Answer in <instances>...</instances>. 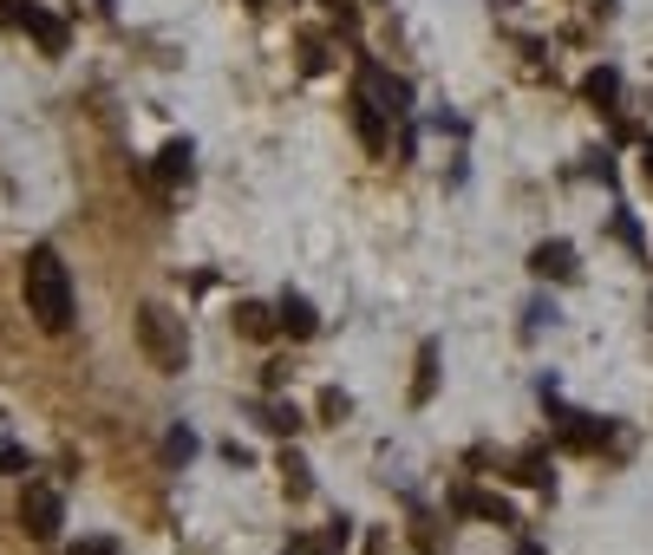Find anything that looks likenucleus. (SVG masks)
Here are the masks:
<instances>
[{
	"instance_id": "13",
	"label": "nucleus",
	"mask_w": 653,
	"mask_h": 555,
	"mask_svg": "<svg viewBox=\"0 0 653 555\" xmlns=\"http://www.w3.org/2000/svg\"><path fill=\"white\" fill-rule=\"evenodd\" d=\"M236 327H243L249 340H268V333H274V307H261V301H243V307H236Z\"/></svg>"
},
{
	"instance_id": "12",
	"label": "nucleus",
	"mask_w": 653,
	"mask_h": 555,
	"mask_svg": "<svg viewBox=\"0 0 653 555\" xmlns=\"http://www.w3.org/2000/svg\"><path fill=\"white\" fill-rule=\"evenodd\" d=\"M582 92H588L595 105H615V99H621V72H615V66H595V72L582 79Z\"/></svg>"
},
{
	"instance_id": "18",
	"label": "nucleus",
	"mask_w": 653,
	"mask_h": 555,
	"mask_svg": "<svg viewBox=\"0 0 653 555\" xmlns=\"http://www.w3.org/2000/svg\"><path fill=\"white\" fill-rule=\"evenodd\" d=\"M261 424H268V431H281V438H288V431H294V424H301V412H294V406H261Z\"/></svg>"
},
{
	"instance_id": "25",
	"label": "nucleus",
	"mask_w": 653,
	"mask_h": 555,
	"mask_svg": "<svg viewBox=\"0 0 653 555\" xmlns=\"http://www.w3.org/2000/svg\"><path fill=\"white\" fill-rule=\"evenodd\" d=\"M641 157H648V177H653V138H648V150H641Z\"/></svg>"
},
{
	"instance_id": "23",
	"label": "nucleus",
	"mask_w": 653,
	"mask_h": 555,
	"mask_svg": "<svg viewBox=\"0 0 653 555\" xmlns=\"http://www.w3.org/2000/svg\"><path fill=\"white\" fill-rule=\"evenodd\" d=\"M72 555H112V543H79Z\"/></svg>"
},
{
	"instance_id": "4",
	"label": "nucleus",
	"mask_w": 653,
	"mask_h": 555,
	"mask_svg": "<svg viewBox=\"0 0 653 555\" xmlns=\"http://www.w3.org/2000/svg\"><path fill=\"white\" fill-rule=\"evenodd\" d=\"M360 92H367V99H373L386 118H405V112H412V86H405V79H386L373 59L360 66Z\"/></svg>"
},
{
	"instance_id": "20",
	"label": "nucleus",
	"mask_w": 653,
	"mask_h": 555,
	"mask_svg": "<svg viewBox=\"0 0 653 555\" xmlns=\"http://www.w3.org/2000/svg\"><path fill=\"white\" fill-rule=\"evenodd\" d=\"M320 412H327V424H340V418L353 412V399H347V393H327V399H320Z\"/></svg>"
},
{
	"instance_id": "15",
	"label": "nucleus",
	"mask_w": 653,
	"mask_h": 555,
	"mask_svg": "<svg viewBox=\"0 0 653 555\" xmlns=\"http://www.w3.org/2000/svg\"><path fill=\"white\" fill-rule=\"evenodd\" d=\"M431 386H438V347L425 340V347H418V386H412V399L425 406V399H431Z\"/></svg>"
},
{
	"instance_id": "19",
	"label": "nucleus",
	"mask_w": 653,
	"mask_h": 555,
	"mask_svg": "<svg viewBox=\"0 0 653 555\" xmlns=\"http://www.w3.org/2000/svg\"><path fill=\"white\" fill-rule=\"evenodd\" d=\"M13 471H26V451L13 438H0V477H13Z\"/></svg>"
},
{
	"instance_id": "10",
	"label": "nucleus",
	"mask_w": 653,
	"mask_h": 555,
	"mask_svg": "<svg viewBox=\"0 0 653 555\" xmlns=\"http://www.w3.org/2000/svg\"><path fill=\"white\" fill-rule=\"evenodd\" d=\"M529 275L568 281V275H575V249H568V242H536V256H529Z\"/></svg>"
},
{
	"instance_id": "6",
	"label": "nucleus",
	"mask_w": 653,
	"mask_h": 555,
	"mask_svg": "<svg viewBox=\"0 0 653 555\" xmlns=\"http://www.w3.org/2000/svg\"><path fill=\"white\" fill-rule=\"evenodd\" d=\"M274 327H281L288 340H314L320 314H314V301H307V294H281V307H274Z\"/></svg>"
},
{
	"instance_id": "8",
	"label": "nucleus",
	"mask_w": 653,
	"mask_h": 555,
	"mask_svg": "<svg viewBox=\"0 0 653 555\" xmlns=\"http://www.w3.org/2000/svg\"><path fill=\"white\" fill-rule=\"evenodd\" d=\"M190 170H196V150H190V138H170L164 150H157V183H164V190L190 183Z\"/></svg>"
},
{
	"instance_id": "17",
	"label": "nucleus",
	"mask_w": 653,
	"mask_h": 555,
	"mask_svg": "<svg viewBox=\"0 0 653 555\" xmlns=\"http://www.w3.org/2000/svg\"><path fill=\"white\" fill-rule=\"evenodd\" d=\"M164 457H170V464H190V457H196V431H190V424H177V431L164 438Z\"/></svg>"
},
{
	"instance_id": "1",
	"label": "nucleus",
	"mask_w": 653,
	"mask_h": 555,
	"mask_svg": "<svg viewBox=\"0 0 653 555\" xmlns=\"http://www.w3.org/2000/svg\"><path fill=\"white\" fill-rule=\"evenodd\" d=\"M20 294H26V314L46 327V333H66L72 327V275L59 262V249H33L26 269H20Z\"/></svg>"
},
{
	"instance_id": "2",
	"label": "nucleus",
	"mask_w": 653,
	"mask_h": 555,
	"mask_svg": "<svg viewBox=\"0 0 653 555\" xmlns=\"http://www.w3.org/2000/svg\"><path fill=\"white\" fill-rule=\"evenodd\" d=\"M137 347H144V360L157 366V373H183V360H190V340H183V314H170V307H144L137 314Z\"/></svg>"
},
{
	"instance_id": "9",
	"label": "nucleus",
	"mask_w": 653,
	"mask_h": 555,
	"mask_svg": "<svg viewBox=\"0 0 653 555\" xmlns=\"http://www.w3.org/2000/svg\"><path fill=\"white\" fill-rule=\"evenodd\" d=\"M20 26H26L46 53H66V20H59V13H46V7H33V0H26V7H20Z\"/></svg>"
},
{
	"instance_id": "14",
	"label": "nucleus",
	"mask_w": 653,
	"mask_h": 555,
	"mask_svg": "<svg viewBox=\"0 0 653 555\" xmlns=\"http://www.w3.org/2000/svg\"><path fill=\"white\" fill-rule=\"evenodd\" d=\"M517 484H529V490H542V484H549V451H542V444L517 457Z\"/></svg>"
},
{
	"instance_id": "11",
	"label": "nucleus",
	"mask_w": 653,
	"mask_h": 555,
	"mask_svg": "<svg viewBox=\"0 0 653 555\" xmlns=\"http://www.w3.org/2000/svg\"><path fill=\"white\" fill-rule=\"evenodd\" d=\"M353 125H360V144H367L373 157L386 150V112H380V105H373L367 92H353Z\"/></svg>"
},
{
	"instance_id": "7",
	"label": "nucleus",
	"mask_w": 653,
	"mask_h": 555,
	"mask_svg": "<svg viewBox=\"0 0 653 555\" xmlns=\"http://www.w3.org/2000/svg\"><path fill=\"white\" fill-rule=\"evenodd\" d=\"M458 510H464V517H477V523H497V530H510V523H517V510H510L497 490H458Z\"/></svg>"
},
{
	"instance_id": "24",
	"label": "nucleus",
	"mask_w": 653,
	"mask_h": 555,
	"mask_svg": "<svg viewBox=\"0 0 653 555\" xmlns=\"http://www.w3.org/2000/svg\"><path fill=\"white\" fill-rule=\"evenodd\" d=\"M320 7H334V13H340V20H353V7H347V0H320Z\"/></svg>"
},
{
	"instance_id": "5",
	"label": "nucleus",
	"mask_w": 653,
	"mask_h": 555,
	"mask_svg": "<svg viewBox=\"0 0 653 555\" xmlns=\"http://www.w3.org/2000/svg\"><path fill=\"white\" fill-rule=\"evenodd\" d=\"M555 431H562L568 451H595V444H608V418H595V412H555Z\"/></svg>"
},
{
	"instance_id": "16",
	"label": "nucleus",
	"mask_w": 653,
	"mask_h": 555,
	"mask_svg": "<svg viewBox=\"0 0 653 555\" xmlns=\"http://www.w3.org/2000/svg\"><path fill=\"white\" fill-rule=\"evenodd\" d=\"M281 484H288V497H307L314 490V477H307V464L294 451H281Z\"/></svg>"
},
{
	"instance_id": "3",
	"label": "nucleus",
	"mask_w": 653,
	"mask_h": 555,
	"mask_svg": "<svg viewBox=\"0 0 653 555\" xmlns=\"http://www.w3.org/2000/svg\"><path fill=\"white\" fill-rule=\"evenodd\" d=\"M59 523H66L59 490H53V484H26V497H20V530H26L33 543H53V536H59Z\"/></svg>"
},
{
	"instance_id": "22",
	"label": "nucleus",
	"mask_w": 653,
	"mask_h": 555,
	"mask_svg": "<svg viewBox=\"0 0 653 555\" xmlns=\"http://www.w3.org/2000/svg\"><path fill=\"white\" fill-rule=\"evenodd\" d=\"M20 7H26V0H0V20H7V26H20Z\"/></svg>"
},
{
	"instance_id": "21",
	"label": "nucleus",
	"mask_w": 653,
	"mask_h": 555,
	"mask_svg": "<svg viewBox=\"0 0 653 555\" xmlns=\"http://www.w3.org/2000/svg\"><path fill=\"white\" fill-rule=\"evenodd\" d=\"M281 555H334V550H327V543H307V536H294Z\"/></svg>"
}]
</instances>
